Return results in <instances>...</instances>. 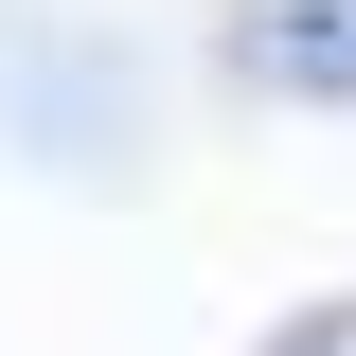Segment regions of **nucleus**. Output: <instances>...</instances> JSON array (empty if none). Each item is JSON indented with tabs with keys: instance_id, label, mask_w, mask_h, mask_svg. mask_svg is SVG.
<instances>
[{
	"instance_id": "nucleus-1",
	"label": "nucleus",
	"mask_w": 356,
	"mask_h": 356,
	"mask_svg": "<svg viewBox=\"0 0 356 356\" xmlns=\"http://www.w3.org/2000/svg\"><path fill=\"white\" fill-rule=\"evenodd\" d=\"M214 72L250 107H356V0H232Z\"/></svg>"
}]
</instances>
